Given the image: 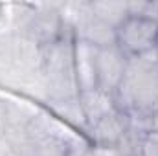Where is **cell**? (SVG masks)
Instances as JSON below:
<instances>
[{
    "mask_svg": "<svg viewBox=\"0 0 158 156\" xmlns=\"http://www.w3.org/2000/svg\"><path fill=\"white\" fill-rule=\"evenodd\" d=\"M119 110L129 116H145L158 107V63L151 50L143 55L131 57L127 72L114 94Z\"/></svg>",
    "mask_w": 158,
    "mask_h": 156,
    "instance_id": "1",
    "label": "cell"
},
{
    "mask_svg": "<svg viewBox=\"0 0 158 156\" xmlns=\"http://www.w3.org/2000/svg\"><path fill=\"white\" fill-rule=\"evenodd\" d=\"M40 70L46 81L48 101L79 96L74 70V35L70 31H64L57 40L42 48Z\"/></svg>",
    "mask_w": 158,
    "mask_h": 156,
    "instance_id": "2",
    "label": "cell"
},
{
    "mask_svg": "<svg viewBox=\"0 0 158 156\" xmlns=\"http://www.w3.org/2000/svg\"><path fill=\"white\" fill-rule=\"evenodd\" d=\"M158 44V20L129 15L116 28V46L131 59L147 53Z\"/></svg>",
    "mask_w": 158,
    "mask_h": 156,
    "instance_id": "3",
    "label": "cell"
},
{
    "mask_svg": "<svg viewBox=\"0 0 158 156\" xmlns=\"http://www.w3.org/2000/svg\"><path fill=\"white\" fill-rule=\"evenodd\" d=\"M129 132V117L123 110H114L98 121L86 125L85 136L94 147L116 149Z\"/></svg>",
    "mask_w": 158,
    "mask_h": 156,
    "instance_id": "4",
    "label": "cell"
},
{
    "mask_svg": "<svg viewBox=\"0 0 158 156\" xmlns=\"http://www.w3.org/2000/svg\"><path fill=\"white\" fill-rule=\"evenodd\" d=\"M127 63H129V57L116 44L109 46V48H99L98 61H96L98 88L114 96L123 81L125 72H127Z\"/></svg>",
    "mask_w": 158,
    "mask_h": 156,
    "instance_id": "5",
    "label": "cell"
},
{
    "mask_svg": "<svg viewBox=\"0 0 158 156\" xmlns=\"http://www.w3.org/2000/svg\"><path fill=\"white\" fill-rule=\"evenodd\" d=\"M96 46L74 39V70L77 81L79 92L98 88V74H96V61H98Z\"/></svg>",
    "mask_w": 158,
    "mask_h": 156,
    "instance_id": "6",
    "label": "cell"
},
{
    "mask_svg": "<svg viewBox=\"0 0 158 156\" xmlns=\"http://www.w3.org/2000/svg\"><path fill=\"white\" fill-rule=\"evenodd\" d=\"M74 39L88 42L96 48H109L116 44V30L101 22L94 13H90L74 30Z\"/></svg>",
    "mask_w": 158,
    "mask_h": 156,
    "instance_id": "7",
    "label": "cell"
},
{
    "mask_svg": "<svg viewBox=\"0 0 158 156\" xmlns=\"http://www.w3.org/2000/svg\"><path fill=\"white\" fill-rule=\"evenodd\" d=\"M46 112L59 123L70 127L72 130L85 134L86 130V117L83 114L81 103L77 97H68V99H59V101H48L44 105Z\"/></svg>",
    "mask_w": 158,
    "mask_h": 156,
    "instance_id": "8",
    "label": "cell"
},
{
    "mask_svg": "<svg viewBox=\"0 0 158 156\" xmlns=\"http://www.w3.org/2000/svg\"><path fill=\"white\" fill-rule=\"evenodd\" d=\"M79 103H81L83 114L86 117V125L98 121L99 117L107 116V114H110L114 110H119L114 96L109 94V92H103L99 88L79 92Z\"/></svg>",
    "mask_w": 158,
    "mask_h": 156,
    "instance_id": "9",
    "label": "cell"
},
{
    "mask_svg": "<svg viewBox=\"0 0 158 156\" xmlns=\"http://www.w3.org/2000/svg\"><path fill=\"white\" fill-rule=\"evenodd\" d=\"M92 13L110 28H118L129 17V2H112V0H92Z\"/></svg>",
    "mask_w": 158,
    "mask_h": 156,
    "instance_id": "10",
    "label": "cell"
},
{
    "mask_svg": "<svg viewBox=\"0 0 158 156\" xmlns=\"http://www.w3.org/2000/svg\"><path fill=\"white\" fill-rule=\"evenodd\" d=\"M7 130V119H6V94H0V138Z\"/></svg>",
    "mask_w": 158,
    "mask_h": 156,
    "instance_id": "11",
    "label": "cell"
},
{
    "mask_svg": "<svg viewBox=\"0 0 158 156\" xmlns=\"http://www.w3.org/2000/svg\"><path fill=\"white\" fill-rule=\"evenodd\" d=\"M0 156H19V153H17L15 147L7 142L6 136L0 138Z\"/></svg>",
    "mask_w": 158,
    "mask_h": 156,
    "instance_id": "12",
    "label": "cell"
},
{
    "mask_svg": "<svg viewBox=\"0 0 158 156\" xmlns=\"http://www.w3.org/2000/svg\"><path fill=\"white\" fill-rule=\"evenodd\" d=\"M151 132H156L158 134V107H156V110L151 114Z\"/></svg>",
    "mask_w": 158,
    "mask_h": 156,
    "instance_id": "13",
    "label": "cell"
}]
</instances>
